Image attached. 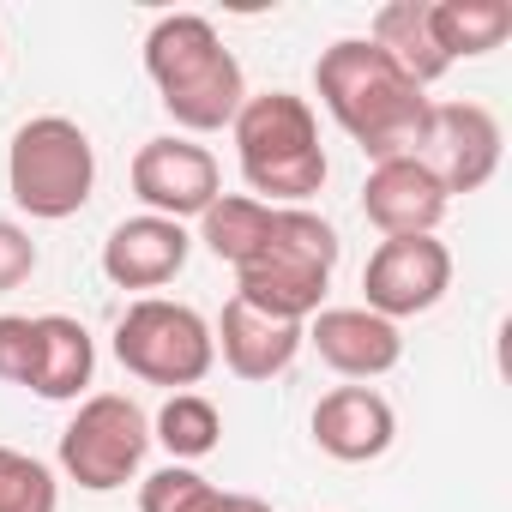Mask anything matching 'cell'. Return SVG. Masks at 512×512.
I'll return each mask as SVG.
<instances>
[{
    "instance_id": "8992f818",
    "label": "cell",
    "mask_w": 512,
    "mask_h": 512,
    "mask_svg": "<svg viewBox=\"0 0 512 512\" xmlns=\"http://www.w3.org/2000/svg\"><path fill=\"white\" fill-rule=\"evenodd\" d=\"M115 362L145 380V386H169V392H187L211 374L217 362V344H211V326L199 308L187 302H163V296H145L133 302L121 320H115Z\"/></svg>"
},
{
    "instance_id": "cb8c5ba5",
    "label": "cell",
    "mask_w": 512,
    "mask_h": 512,
    "mask_svg": "<svg viewBox=\"0 0 512 512\" xmlns=\"http://www.w3.org/2000/svg\"><path fill=\"white\" fill-rule=\"evenodd\" d=\"M31 338H37L31 314H0V380H7V386H25V374H31Z\"/></svg>"
},
{
    "instance_id": "5bb4252c",
    "label": "cell",
    "mask_w": 512,
    "mask_h": 512,
    "mask_svg": "<svg viewBox=\"0 0 512 512\" xmlns=\"http://www.w3.org/2000/svg\"><path fill=\"white\" fill-rule=\"evenodd\" d=\"M362 217L380 235H434L440 217H446V193H440V181L416 157H392V163L368 169V181H362Z\"/></svg>"
},
{
    "instance_id": "603a6c76",
    "label": "cell",
    "mask_w": 512,
    "mask_h": 512,
    "mask_svg": "<svg viewBox=\"0 0 512 512\" xmlns=\"http://www.w3.org/2000/svg\"><path fill=\"white\" fill-rule=\"evenodd\" d=\"M31 272H37V241H31V229L13 223V217H0V296L19 290Z\"/></svg>"
},
{
    "instance_id": "e0dca14e",
    "label": "cell",
    "mask_w": 512,
    "mask_h": 512,
    "mask_svg": "<svg viewBox=\"0 0 512 512\" xmlns=\"http://www.w3.org/2000/svg\"><path fill=\"white\" fill-rule=\"evenodd\" d=\"M368 43H374L398 73H410L422 91L452 67V61L434 49V31H428V0H386V7L374 13V25H368Z\"/></svg>"
},
{
    "instance_id": "7c38bea8",
    "label": "cell",
    "mask_w": 512,
    "mask_h": 512,
    "mask_svg": "<svg viewBox=\"0 0 512 512\" xmlns=\"http://www.w3.org/2000/svg\"><path fill=\"white\" fill-rule=\"evenodd\" d=\"M187 253H193V235L175 223V217H127L109 229L103 241V278L115 290H163L169 278H181L187 266Z\"/></svg>"
},
{
    "instance_id": "52a82bcc",
    "label": "cell",
    "mask_w": 512,
    "mask_h": 512,
    "mask_svg": "<svg viewBox=\"0 0 512 512\" xmlns=\"http://www.w3.org/2000/svg\"><path fill=\"white\" fill-rule=\"evenodd\" d=\"M145 446H151L145 410L127 392H91L61 428V470L91 494H115L139 476Z\"/></svg>"
},
{
    "instance_id": "ac0fdd59",
    "label": "cell",
    "mask_w": 512,
    "mask_h": 512,
    "mask_svg": "<svg viewBox=\"0 0 512 512\" xmlns=\"http://www.w3.org/2000/svg\"><path fill=\"white\" fill-rule=\"evenodd\" d=\"M428 31L446 61H470L512 37V7L506 0H428Z\"/></svg>"
},
{
    "instance_id": "277c9868",
    "label": "cell",
    "mask_w": 512,
    "mask_h": 512,
    "mask_svg": "<svg viewBox=\"0 0 512 512\" xmlns=\"http://www.w3.org/2000/svg\"><path fill=\"white\" fill-rule=\"evenodd\" d=\"M229 133H235L241 175L260 205H302L326 187V145H320V121L308 97L296 91L247 97Z\"/></svg>"
},
{
    "instance_id": "6da1fadb",
    "label": "cell",
    "mask_w": 512,
    "mask_h": 512,
    "mask_svg": "<svg viewBox=\"0 0 512 512\" xmlns=\"http://www.w3.org/2000/svg\"><path fill=\"white\" fill-rule=\"evenodd\" d=\"M314 91L332 109V121L362 145V157L392 163V157H416L422 127H428V91L398 73L368 37H338L332 49H320L314 61Z\"/></svg>"
},
{
    "instance_id": "9a60e30c",
    "label": "cell",
    "mask_w": 512,
    "mask_h": 512,
    "mask_svg": "<svg viewBox=\"0 0 512 512\" xmlns=\"http://www.w3.org/2000/svg\"><path fill=\"white\" fill-rule=\"evenodd\" d=\"M211 344L223 356V368L235 380H278L296 356H302V326L296 320H272L247 302H223V320L211 326Z\"/></svg>"
},
{
    "instance_id": "9c48e42d",
    "label": "cell",
    "mask_w": 512,
    "mask_h": 512,
    "mask_svg": "<svg viewBox=\"0 0 512 512\" xmlns=\"http://www.w3.org/2000/svg\"><path fill=\"white\" fill-rule=\"evenodd\" d=\"M416 163L440 181L446 199L476 193L500 169V121L482 103H434L428 127H422V145H416Z\"/></svg>"
},
{
    "instance_id": "44dd1931",
    "label": "cell",
    "mask_w": 512,
    "mask_h": 512,
    "mask_svg": "<svg viewBox=\"0 0 512 512\" xmlns=\"http://www.w3.org/2000/svg\"><path fill=\"white\" fill-rule=\"evenodd\" d=\"M151 440H163L175 464H193V458L217 452V440H223V416H217V404H211L205 392H175V398L157 410Z\"/></svg>"
},
{
    "instance_id": "2e32d148",
    "label": "cell",
    "mask_w": 512,
    "mask_h": 512,
    "mask_svg": "<svg viewBox=\"0 0 512 512\" xmlns=\"http://www.w3.org/2000/svg\"><path fill=\"white\" fill-rule=\"evenodd\" d=\"M97 374V344L73 314H37V338H31V374L25 386L49 404H67L91 386Z\"/></svg>"
},
{
    "instance_id": "7402d4cb",
    "label": "cell",
    "mask_w": 512,
    "mask_h": 512,
    "mask_svg": "<svg viewBox=\"0 0 512 512\" xmlns=\"http://www.w3.org/2000/svg\"><path fill=\"white\" fill-rule=\"evenodd\" d=\"M61 488L55 470L19 446H0V512H55Z\"/></svg>"
},
{
    "instance_id": "4fadbf2b",
    "label": "cell",
    "mask_w": 512,
    "mask_h": 512,
    "mask_svg": "<svg viewBox=\"0 0 512 512\" xmlns=\"http://www.w3.org/2000/svg\"><path fill=\"white\" fill-rule=\"evenodd\" d=\"M398 440V416L374 386H332L314 404V446L338 464H374Z\"/></svg>"
},
{
    "instance_id": "d6986e66",
    "label": "cell",
    "mask_w": 512,
    "mask_h": 512,
    "mask_svg": "<svg viewBox=\"0 0 512 512\" xmlns=\"http://www.w3.org/2000/svg\"><path fill=\"white\" fill-rule=\"evenodd\" d=\"M139 512H272V500L217 488L193 464H169V470H157V476L139 482Z\"/></svg>"
},
{
    "instance_id": "7a4b0ae2",
    "label": "cell",
    "mask_w": 512,
    "mask_h": 512,
    "mask_svg": "<svg viewBox=\"0 0 512 512\" xmlns=\"http://www.w3.org/2000/svg\"><path fill=\"white\" fill-rule=\"evenodd\" d=\"M145 73H151L157 103L169 109V121L187 127V133H217L247 103L241 61L229 55L217 25L199 19V13H163L145 31Z\"/></svg>"
},
{
    "instance_id": "ba28073f",
    "label": "cell",
    "mask_w": 512,
    "mask_h": 512,
    "mask_svg": "<svg viewBox=\"0 0 512 512\" xmlns=\"http://www.w3.org/2000/svg\"><path fill=\"white\" fill-rule=\"evenodd\" d=\"M446 290H452V253L440 235H386L362 266V296H368L362 308L392 326L440 308Z\"/></svg>"
},
{
    "instance_id": "ffe728a7",
    "label": "cell",
    "mask_w": 512,
    "mask_h": 512,
    "mask_svg": "<svg viewBox=\"0 0 512 512\" xmlns=\"http://www.w3.org/2000/svg\"><path fill=\"white\" fill-rule=\"evenodd\" d=\"M272 211L278 205H260L253 193H217L211 205H205V217H199V241L217 253L223 266H247L253 253H260V241L272 235Z\"/></svg>"
},
{
    "instance_id": "d4e9b609",
    "label": "cell",
    "mask_w": 512,
    "mask_h": 512,
    "mask_svg": "<svg viewBox=\"0 0 512 512\" xmlns=\"http://www.w3.org/2000/svg\"><path fill=\"white\" fill-rule=\"evenodd\" d=\"M0 55H7V49H0Z\"/></svg>"
},
{
    "instance_id": "5b68a950",
    "label": "cell",
    "mask_w": 512,
    "mask_h": 512,
    "mask_svg": "<svg viewBox=\"0 0 512 512\" xmlns=\"http://www.w3.org/2000/svg\"><path fill=\"white\" fill-rule=\"evenodd\" d=\"M97 187V145L79 121L67 115H37L13 133L7 145V193L19 211L61 223L91 205Z\"/></svg>"
},
{
    "instance_id": "30bf717a",
    "label": "cell",
    "mask_w": 512,
    "mask_h": 512,
    "mask_svg": "<svg viewBox=\"0 0 512 512\" xmlns=\"http://www.w3.org/2000/svg\"><path fill=\"white\" fill-rule=\"evenodd\" d=\"M133 193L145 199L151 217H205V205L223 193V169L193 139H145L133 157Z\"/></svg>"
},
{
    "instance_id": "8fae6325",
    "label": "cell",
    "mask_w": 512,
    "mask_h": 512,
    "mask_svg": "<svg viewBox=\"0 0 512 512\" xmlns=\"http://www.w3.org/2000/svg\"><path fill=\"white\" fill-rule=\"evenodd\" d=\"M302 344H314L320 362L344 380H380L404 356V332L392 320L368 314V308H320L302 326Z\"/></svg>"
},
{
    "instance_id": "3957f363",
    "label": "cell",
    "mask_w": 512,
    "mask_h": 512,
    "mask_svg": "<svg viewBox=\"0 0 512 512\" xmlns=\"http://www.w3.org/2000/svg\"><path fill=\"white\" fill-rule=\"evenodd\" d=\"M338 229L308 211V205H278L272 211V235L260 241V253L235 272V302L260 308L272 320H296L308 326L326 302V284L338 272Z\"/></svg>"
}]
</instances>
